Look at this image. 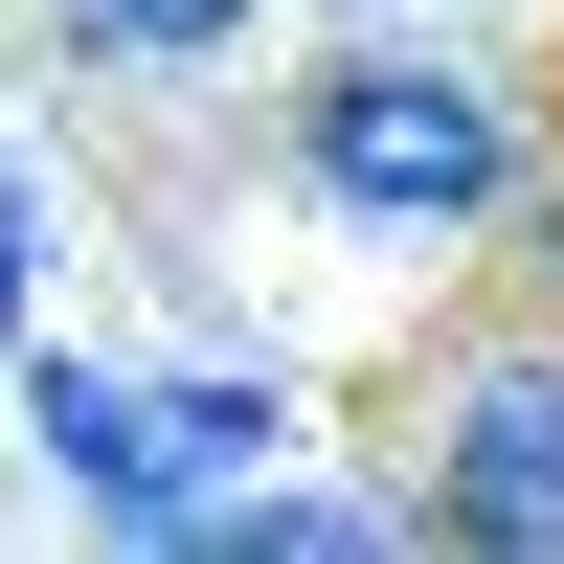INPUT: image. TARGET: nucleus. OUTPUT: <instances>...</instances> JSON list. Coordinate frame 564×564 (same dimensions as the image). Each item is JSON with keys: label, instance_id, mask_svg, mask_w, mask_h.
I'll use <instances>...</instances> for the list:
<instances>
[{"label": "nucleus", "instance_id": "1", "mask_svg": "<svg viewBox=\"0 0 564 564\" xmlns=\"http://www.w3.org/2000/svg\"><path fill=\"white\" fill-rule=\"evenodd\" d=\"M294 181H316L339 226L452 249V226H497V204L542 181V135H520V90L452 68V45H316V68H294Z\"/></svg>", "mask_w": 564, "mask_h": 564}, {"label": "nucleus", "instance_id": "2", "mask_svg": "<svg viewBox=\"0 0 564 564\" xmlns=\"http://www.w3.org/2000/svg\"><path fill=\"white\" fill-rule=\"evenodd\" d=\"M430 542L452 564H564V339H497L430 430Z\"/></svg>", "mask_w": 564, "mask_h": 564}, {"label": "nucleus", "instance_id": "3", "mask_svg": "<svg viewBox=\"0 0 564 564\" xmlns=\"http://www.w3.org/2000/svg\"><path fill=\"white\" fill-rule=\"evenodd\" d=\"M294 452V384L271 361H204V384H159V497H135V542H204L226 497Z\"/></svg>", "mask_w": 564, "mask_h": 564}, {"label": "nucleus", "instance_id": "4", "mask_svg": "<svg viewBox=\"0 0 564 564\" xmlns=\"http://www.w3.org/2000/svg\"><path fill=\"white\" fill-rule=\"evenodd\" d=\"M23 452L90 497V520H135V497H159V384H135V361H68V339H23Z\"/></svg>", "mask_w": 564, "mask_h": 564}, {"label": "nucleus", "instance_id": "5", "mask_svg": "<svg viewBox=\"0 0 564 564\" xmlns=\"http://www.w3.org/2000/svg\"><path fill=\"white\" fill-rule=\"evenodd\" d=\"M90 68H204V45H249V0H68Z\"/></svg>", "mask_w": 564, "mask_h": 564}, {"label": "nucleus", "instance_id": "6", "mask_svg": "<svg viewBox=\"0 0 564 564\" xmlns=\"http://www.w3.org/2000/svg\"><path fill=\"white\" fill-rule=\"evenodd\" d=\"M23 294H45V204L0 181V361H23Z\"/></svg>", "mask_w": 564, "mask_h": 564}, {"label": "nucleus", "instance_id": "7", "mask_svg": "<svg viewBox=\"0 0 564 564\" xmlns=\"http://www.w3.org/2000/svg\"><path fill=\"white\" fill-rule=\"evenodd\" d=\"M497 226H542V294H564V181H520V204H497Z\"/></svg>", "mask_w": 564, "mask_h": 564}]
</instances>
